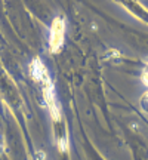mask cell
<instances>
[{"label": "cell", "instance_id": "3", "mask_svg": "<svg viewBox=\"0 0 148 160\" xmlns=\"http://www.w3.org/2000/svg\"><path fill=\"white\" fill-rule=\"evenodd\" d=\"M141 105H142V108L148 113V92H145L142 95V98H141Z\"/></svg>", "mask_w": 148, "mask_h": 160}, {"label": "cell", "instance_id": "1", "mask_svg": "<svg viewBox=\"0 0 148 160\" xmlns=\"http://www.w3.org/2000/svg\"><path fill=\"white\" fill-rule=\"evenodd\" d=\"M30 71L31 76L36 82H39L42 85V91H43V98H45V102L49 108L52 119L55 122L61 120V108H59V104L57 99V93H55V86L52 83L49 71L45 67V64L42 62L40 59H34L31 65H30Z\"/></svg>", "mask_w": 148, "mask_h": 160}, {"label": "cell", "instance_id": "2", "mask_svg": "<svg viewBox=\"0 0 148 160\" xmlns=\"http://www.w3.org/2000/svg\"><path fill=\"white\" fill-rule=\"evenodd\" d=\"M65 39V19L62 17H57L51 25V34H49V48L51 52H59L64 45Z\"/></svg>", "mask_w": 148, "mask_h": 160}, {"label": "cell", "instance_id": "4", "mask_svg": "<svg viewBox=\"0 0 148 160\" xmlns=\"http://www.w3.org/2000/svg\"><path fill=\"white\" fill-rule=\"evenodd\" d=\"M142 82H144V85L148 86V70H144V73H142Z\"/></svg>", "mask_w": 148, "mask_h": 160}]
</instances>
